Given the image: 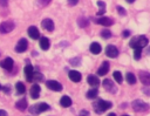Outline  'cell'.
<instances>
[{"instance_id":"obj_1","label":"cell","mask_w":150,"mask_h":116,"mask_svg":"<svg viewBox=\"0 0 150 116\" xmlns=\"http://www.w3.org/2000/svg\"><path fill=\"white\" fill-rule=\"evenodd\" d=\"M111 102L109 101H104V100H97L96 102H94L93 104V108L95 110L96 114H102L103 111L108 110L109 108H111Z\"/></svg>"},{"instance_id":"obj_2","label":"cell","mask_w":150,"mask_h":116,"mask_svg":"<svg viewBox=\"0 0 150 116\" xmlns=\"http://www.w3.org/2000/svg\"><path fill=\"white\" fill-rule=\"evenodd\" d=\"M148 42H149V40L146 39V36H144V35H139V36H136V37H134L131 41H130V47L131 48H143V47H145L146 45H148Z\"/></svg>"},{"instance_id":"obj_3","label":"cell","mask_w":150,"mask_h":116,"mask_svg":"<svg viewBox=\"0 0 150 116\" xmlns=\"http://www.w3.org/2000/svg\"><path fill=\"white\" fill-rule=\"evenodd\" d=\"M131 107H132V109H134L135 111H137V112H143V111H148V110H149L150 104H148L146 102H144V101H142V100H135V101H132Z\"/></svg>"},{"instance_id":"obj_4","label":"cell","mask_w":150,"mask_h":116,"mask_svg":"<svg viewBox=\"0 0 150 116\" xmlns=\"http://www.w3.org/2000/svg\"><path fill=\"white\" fill-rule=\"evenodd\" d=\"M48 109H49V105H48L47 103H45V102H41V103H38V104L32 105V107L29 108V111H30L32 114H40V112L46 111V110H48Z\"/></svg>"},{"instance_id":"obj_5","label":"cell","mask_w":150,"mask_h":116,"mask_svg":"<svg viewBox=\"0 0 150 116\" xmlns=\"http://www.w3.org/2000/svg\"><path fill=\"white\" fill-rule=\"evenodd\" d=\"M14 22L11 21V20H7V21H4L1 25H0V33L2 34H6V33H9L14 29Z\"/></svg>"},{"instance_id":"obj_6","label":"cell","mask_w":150,"mask_h":116,"mask_svg":"<svg viewBox=\"0 0 150 116\" xmlns=\"http://www.w3.org/2000/svg\"><path fill=\"white\" fill-rule=\"evenodd\" d=\"M103 88H104L107 91L111 93V94H115V93L117 91V87L115 86V83H114L111 80H108V79L103 80Z\"/></svg>"},{"instance_id":"obj_7","label":"cell","mask_w":150,"mask_h":116,"mask_svg":"<svg viewBox=\"0 0 150 116\" xmlns=\"http://www.w3.org/2000/svg\"><path fill=\"white\" fill-rule=\"evenodd\" d=\"M46 86L50 89V90H54V91H61L62 90V84L55 80H48L46 82Z\"/></svg>"},{"instance_id":"obj_8","label":"cell","mask_w":150,"mask_h":116,"mask_svg":"<svg viewBox=\"0 0 150 116\" xmlns=\"http://www.w3.org/2000/svg\"><path fill=\"white\" fill-rule=\"evenodd\" d=\"M28 48V42L26 39H20L15 46V52L16 53H23Z\"/></svg>"},{"instance_id":"obj_9","label":"cell","mask_w":150,"mask_h":116,"mask_svg":"<svg viewBox=\"0 0 150 116\" xmlns=\"http://www.w3.org/2000/svg\"><path fill=\"white\" fill-rule=\"evenodd\" d=\"M105 54H107L108 57H112V59L117 57L118 56V49L112 45H108L107 48H105Z\"/></svg>"},{"instance_id":"obj_10","label":"cell","mask_w":150,"mask_h":116,"mask_svg":"<svg viewBox=\"0 0 150 116\" xmlns=\"http://www.w3.org/2000/svg\"><path fill=\"white\" fill-rule=\"evenodd\" d=\"M139 80L144 86H150V73L144 71V70H139L138 73Z\"/></svg>"},{"instance_id":"obj_11","label":"cell","mask_w":150,"mask_h":116,"mask_svg":"<svg viewBox=\"0 0 150 116\" xmlns=\"http://www.w3.org/2000/svg\"><path fill=\"white\" fill-rule=\"evenodd\" d=\"M94 21H95L96 23H98V25H103V26H105V27H109V26H111V25L114 23V21H112L110 18H107V16L96 18V19H94Z\"/></svg>"},{"instance_id":"obj_12","label":"cell","mask_w":150,"mask_h":116,"mask_svg":"<svg viewBox=\"0 0 150 116\" xmlns=\"http://www.w3.org/2000/svg\"><path fill=\"white\" fill-rule=\"evenodd\" d=\"M13 59L12 57H5V60H2L1 62H0V66L5 69V70H12V68H13Z\"/></svg>"},{"instance_id":"obj_13","label":"cell","mask_w":150,"mask_h":116,"mask_svg":"<svg viewBox=\"0 0 150 116\" xmlns=\"http://www.w3.org/2000/svg\"><path fill=\"white\" fill-rule=\"evenodd\" d=\"M41 26L43 27V29H46V30H48V32H53V30H54V22H53V20H50V19H45V20H42Z\"/></svg>"},{"instance_id":"obj_14","label":"cell","mask_w":150,"mask_h":116,"mask_svg":"<svg viewBox=\"0 0 150 116\" xmlns=\"http://www.w3.org/2000/svg\"><path fill=\"white\" fill-rule=\"evenodd\" d=\"M68 76H69V79L73 81V82H80L81 81V73L80 71H77V70H70L69 73H68Z\"/></svg>"},{"instance_id":"obj_15","label":"cell","mask_w":150,"mask_h":116,"mask_svg":"<svg viewBox=\"0 0 150 116\" xmlns=\"http://www.w3.org/2000/svg\"><path fill=\"white\" fill-rule=\"evenodd\" d=\"M28 35H29L32 39L36 40V39L40 37V32H39V29H38L35 26H30V27L28 28Z\"/></svg>"},{"instance_id":"obj_16","label":"cell","mask_w":150,"mask_h":116,"mask_svg":"<svg viewBox=\"0 0 150 116\" xmlns=\"http://www.w3.org/2000/svg\"><path fill=\"white\" fill-rule=\"evenodd\" d=\"M108 70H109V62H108V61H104V62L101 64V67L98 68L97 74H98L100 76H103V75H105V74L108 73Z\"/></svg>"},{"instance_id":"obj_17","label":"cell","mask_w":150,"mask_h":116,"mask_svg":"<svg viewBox=\"0 0 150 116\" xmlns=\"http://www.w3.org/2000/svg\"><path fill=\"white\" fill-rule=\"evenodd\" d=\"M40 86L39 84H33L30 88V96L32 98H38L40 96Z\"/></svg>"},{"instance_id":"obj_18","label":"cell","mask_w":150,"mask_h":116,"mask_svg":"<svg viewBox=\"0 0 150 116\" xmlns=\"http://www.w3.org/2000/svg\"><path fill=\"white\" fill-rule=\"evenodd\" d=\"M33 66L32 64H27L26 67H25V74H26V76H27V81H33Z\"/></svg>"},{"instance_id":"obj_19","label":"cell","mask_w":150,"mask_h":116,"mask_svg":"<svg viewBox=\"0 0 150 116\" xmlns=\"http://www.w3.org/2000/svg\"><path fill=\"white\" fill-rule=\"evenodd\" d=\"M60 104H61V107H63V108L70 107V105H71V100H70V97H69V96H62L61 100H60Z\"/></svg>"},{"instance_id":"obj_20","label":"cell","mask_w":150,"mask_h":116,"mask_svg":"<svg viewBox=\"0 0 150 116\" xmlns=\"http://www.w3.org/2000/svg\"><path fill=\"white\" fill-rule=\"evenodd\" d=\"M15 107H16V109H19L20 111H23V110L27 108V100H26V98L19 100V101L15 103Z\"/></svg>"},{"instance_id":"obj_21","label":"cell","mask_w":150,"mask_h":116,"mask_svg":"<svg viewBox=\"0 0 150 116\" xmlns=\"http://www.w3.org/2000/svg\"><path fill=\"white\" fill-rule=\"evenodd\" d=\"M39 43H40V47L43 49V50H47L48 48H49V40H48V37H46V36H42L41 39H40V41H39Z\"/></svg>"},{"instance_id":"obj_22","label":"cell","mask_w":150,"mask_h":116,"mask_svg":"<svg viewBox=\"0 0 150 116\" xmlns=\"http://www.w3.org/2000/svg\"><path fill=\"white\" fill-rule=\"evenodd\" d=\"M87 81H88V83H89L90 86H93V87H96V86H98V83H100L98 77L95 76V75H89V76L87 77Z\"/></svg>"},{"instance_id":"obj_23","label":"cell","mask_w":150,"mask_h":116,"mask_svg":"<svg viewBox=\"0 0 150 116\" xmlns=\"http://www.w3.org/2000/svg\"><path fill=\"white\" fill-rule=\"evenodd\" d=\"M101 50H102V48H101V46H100V43H97V42H93L91 45H90V52L93 53V54H100L101 53Z\"/></svg>"},{"instance_id":"obj_24","label":"cell","mask_w":150,"mask_h":116,"mask_svg":"<svg viewBox=\"0 0 150 116\" xmlns=\"http://www.w3.org/2000/svg\"><path fill=\"white\" fill-rule=\"evenodd\" d=\"M97 95H98V90H97V88H96V87H93L90 90H88V91H87V97H88V98H90V100L96 98V97H97Z\"/></svg>"},{"instance_id":"obj_25","label":"cell","mask_w":150,"mask_h":116,"mask_svg":"<svg viewBox=\"0 0 150 116\" xmlns=\"http://www.w3.org/2000/svg\"><path fill=\"white\" fill-rule=\"evenodd\" d=\"M77 25L80 26V27H87L88 25H89V20L87 19V18H83V16H81V18H79L77 19Z\"/></svg>"},{"instance_id":"obj_26","label":"cell","mask_w":150,"mask_h":116,"mask_svg":"<svg viewBox=\"0 0 150 116\" xmlns=\"http://www.w3.org/2000/svg\"><path fill=\"white\" fill-rule=\"evenodd\" d=\"M125 79H127V82L129 84H135L136 83V77H135V75L132 73H128L127 76H125Z\"/></svg>"},{"instance_id":"obj_27","label":"cell","mask_w":150,"mask_h":116,"mask_svg":"<svg viewBox=\"0 0 150 116\" xmlns=\"http://www.w3.org/2000/svg\"><path fill=\"white\" fill-rule=\"evenodd\" d=\"M15 88H16V93L18 94H25V91H26V88H25L22 82H18L15 84Z\"/></svg>"},{"instance_id":"obj_28","label":"cell","mask_w":150,"mask_h":116,"mask_svg":"<svg viewBox=\"0 0 150 116\" xmlns=\"http://www.w3.org/2000/svg\"><path fill=\"white\" fill-rule=\"evenodd\" d=\"M112 76H114V79L116 80V82L117 83H122V81H123V77H122V74L120 73V71H114V74H112Z\"/></svg>"},{"instance_id":"obj_29","label":"cell","mask_w":150,"mask_h":116,"mask_svg":"<svg viewBox=\"0 0 150 116\" xmlns=\"http://www.w3.org/2000/svg\"><path fill=\"white\" fill-rule=\"evenodd\" d=\"M101 36H102L103 39H110V36H111V32H110L109 29H103V30L101 32Z\"/></svg>"},{"instance_id":"obj_30","label":"cell","mask_w":150,"mask_h":116,"mask_svg":"<svg viewBox=\"0 0 150 116\" xmlns=\"http://www.w3.org/2000/svg\"><path fill=\"white\" fill-rule=\"evenodd\" d=\"M141 54H142V49L141 48H135V50H134V57H135V60H139L141 59Z\"/></svg>"},{"instance_id":"obj_31","label":"cell","mask_w":150,"mask_h":116,"mask_svg":"<svg viewBox=\"0 0 150 116\" xmlns=\"http://www.w3.org/2000/svg\"><path fill=\"white\" fill-rule=\"evenodd\" d=\"M33 80H35V81H42L43 80V75L41 73H33Z\"/></svg>"},{"instance_id":"obj_32","label":"cell","mask_w":150,"mask_h":116,"mask_svg":"<svg viewBox=\"0 0 150 116\" xmlns=\"http://www.w3.org/2000/svg\"><path fill=\"white\" fill-rule=\"evenodd\" d=\"M50 1H52V0H38V5H39L40 7H45V6L49 5Z\"/></svg>"},{"instance_id":"obj_33","label":"cell","mask_w":150,"mask_h":116,"mask_svg":"<svg viewBox=\"0 0 150 116\" xmlns=\"http://www.w3.org/2000/svg\"><path fill=\"white\" fill-rule=\"evenodd\" d=\"M73 66H79L80 63H81V59L80 57H75V59H70V61H69Z\"/></svg>"},{"instance_id":"obj_34","label":"cell","mask_w":150,"mask_h":116,"mask_svg":"<svg viewBox=\"0 0 150 116\" xmlns=\"http://www.w3.org/2000/svg\"><path fill=\"white\" fill-rule=\"evenodd\" d=\"M117 11H118V14H121V15H125L127 14L125 9L123 7H121V6H117Z\"/></svg>"},{"instance_id":"obj_35","label":"cell","mask_w":150,"mask_h":116,"mask_svg":"<svg viewBox=\"0 0 150 116\" xmlns=\"http://www.w3.org/2000/svg\"><path fill=\"white\" fill-rule=\"evenodd\" d=\"M97 5H98V7H100V9H103V11H105V4H104L103 1H101V0H98V1H97Z\"/></svg>"},{"instance_id":"obj_36","label":"cell","mask_w":150,"mask_h":116,"mask_svg":"<svg viewBox=\"0 0 150 116\" xmlns=\"http://www.w3.org/2000/svg\"><path fill=\"white\" fill-rule=\"evenodd\" d=\"M2 90H4V93L9 94V93H11V87H9V84H7L6 87H4V88H2Z\"/></svg>"},{"instance_id":"obj_37","label":"cell","mask_w":150,"mask_h":116,"mask_svg":"<svg viewBox=\"0 0 150 116\" xmlns=\"http://www.w3.org/2000/svg\"><path fill=\"white\" fill-rule=\"evenodd\" d=\"M79 2V0H68V5L69 6H75Z\"/></svg>"},{"instance_id":"obj_38","label":"cell","mask_w":150,"mask_h":116,"mask_svg":"<svg viewBox=\"0 0 150 116\" xmlns=\"http://www.w3.org/2000/svg\"><path fill=\"white\" fill-rule=\"evenodd\" d=\"M143 91H144L148 96H150V86H146V88H144V89H143Z\"/></svg>"},{"instance_id":"obj_39","label":"cell","mask_w":150,"mask_h":116,"mask_svg":"<svg viewBox=\"0 0 150 116\" xmlns=\"http://www.w3.org/2000/svg\"><path fill=\"white\" fill-rule=\"evenodd\" d=\"M79 116H89V112H88L87 110H81Z\"/></svg>"},{"instance_id":"obj_40","label":"cell","mask_w":150,"mask_h":116,"mask_svg":"<svg viewBox=\"0 0 150 116\" xmlns=\"http://www.w3.org/2000/svg\"><path fill=\"white\" fill-rule=\"evenodd\" d=\"M122 35H123V36H124V37H128V36H129V35H130V32H129V30H124V32H123V34H122Z\"/></svg>"},{"instance_id":"obj_41","label":"cell","mask_w":150,"mask_h":116,"mask_svg":"<svg viewBox=\"0 0 150 116\" xmlns=\"http://www.w3.org/2000/svg\"><path fill=\"white\" fill-rule=\"evenodd\" d=\"M7 0H0V6H7Z\"/></svg>"},{"instance_id":"obj_42","label":"cell","mask_w":150,"mask_h":116,"mask_svg":"<svg viewBox=\"0 0 150 116\" xmlns=\"http://www.w3.org/2000/svg\"><path fill=\"white\" fill-rule=\"evenodd\" d=\"M0 116H8V115H7V111H5V110H0Z\"/></svg>"},{"instance_id":"obj_43","label":"cell","mask_w":150,"mask_h":116,"mask_svg":"<svg viewBox=\"0 0 150 116\" xmlns=\"http://www.w3.org/2000/svg\"><path fill=\"white\" fill-rule=\"evenodd\" d=\"M108 116H116V114L115 112H110V114H108Z\"/></svg>"},{"instance_id":"obj_44","label":"cell","mask_w":150,"mask_h":116,"mask_svg":"<svg viewBox=\"0 0 150 116\" xmlns=\"http://www.w3.org/2000/svg\"><path fill=\"white\" fill-rule=\"evenodd\" d=\"M125 1H127V2H129V4H132L135 0H125Z\"/></svg>"},{"instance_id":"obj_45","label":"cell","mask_w":150,"mask_h":116,"mask_svg":"<svg viewBox=\"0 0 150 116\" xmlns=\"http://www.w3.org/2000/svg\"><path fill=\"white\" fill-rule=\"evenodd\" d=\"M146 54H150V48H148V50H146Z\"/></svg>"},{"instance_id":"obj_46","label":"cell","mask_w":150,"mask_h":116,"mask_svg":"<svg viewBox=\"0 0 150 116\" xmlns=\"http://www.w3.org/2000/svg\"><path fill=\"white\" fill-rule=\"evenodd\" d=\"M122 116H129V115H122Z\"/></svg>"},{"instance_id":"obj_47","label":"cell","mask_w":150,"mask_h":116,"mask_svg":"<svg viewBox=\"0 0 150 116\" xmlns=\"http://www.w3.org/2000/svg\"><path fill=\"white\" fill-rule=\"evenodd\" d=\"M0 90H1V86H0Z\"/></svg>"}]
</instances>
